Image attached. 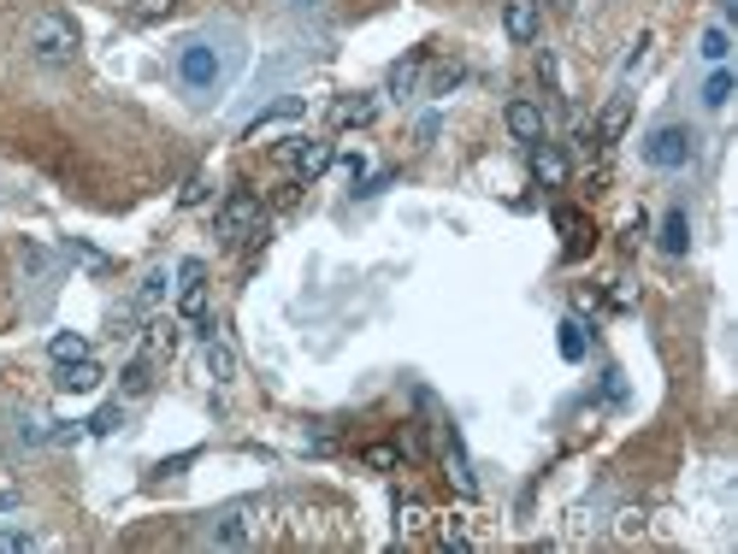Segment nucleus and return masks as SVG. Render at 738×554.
<instances>
[{"label": "nucleus", "mask_w": 738, "mask_h": 554, "mask_svg": "<svg viewBox=\"0 0 738 554\" xmlns=\"http://www.w3.org/2000/svg\"><path fill=\"white\" fill-rule=\"evenodd\" d=\"M171 72H178V83L195 94V101H207V94H219L225 83V53L207 42V36H190V42H178V60H171Z\"/></svg>", "instance_id": "1"}, {"label": "nucleus", "mask_w": 738, "mask_h": 554, "mask_svg": "<svg viewBox=\"0 0 738 554\" xmlns=\"http://www.w3.org/2000/svg\"><path fill=\"white\" fill-rule=\"evenodd\" d=\"M77 48H84V30L72 12H36L30 18V53L42 65H72Z\"/></svg>", "instance_id": "2"}, {"label": "nucleus", "mask_w": 738, "mask_h": 554, "mask_svg": "<svg viewBox=\"0 0 738 554\" xmlns=\"http://www.w3.org/2000/svg\"><path fill=\"white\" fill-rule=\"evenodd\" d=\"M219 236L225 242H260L266 236V207L254 189H231L219 201Z\"/></svg>", "instance_id": "3"}, {"label": "nucleus", "mask_w": 738, "mask_h": 554, "mask_svg": "<svg viewBox=\"0 0 738 554\" xmlns=\"http://www.w3.org/2000/svg\"><path fill=\"white\" fill-rule=\"evenodd\" d=\"M254 525H260V502H231V507L213 513L207 543L213 549H249L254 543Z\"/></svg>", "instance_id": "4"}, {"label": "nucleus", "mask_w": 738, "mask_h": 554, "mask_svg": "<svg viewBox=\"0 0 738 554\" xmlns=\"http://www.w3.org/2000/svg\"><path fill=\"white\" fill-rule=\"evenodd\" d=\"M691 154H697V137L686 125H662V130H650V142H644V166H656V171L691 166Z\"/></svg>", "instance_id": "5"}, {"label": "nucleus", "mask_w": 738, "mask_h": 554, "mask_svg": "<svg viewBox=\"0 0 738 554\" xmlns=\"http://www.w3.org/2000/svg\"><path fill=\"white\" fill-rule=\"evenodd\" d=\"M178 313L190 319V324H207V266L201 260H183L178 266Z\"/></svg>", "instance_id": "6"}, {"label": "nucleus", "mask_w": 738, "mask_h": 554, "mask_svg": "<svg viewBox=\"0 0 738 554\" xmlns=\"http://www.w3.org/2000/svg\"><path fill=\"white\" fill-rule=\"evenodd\" d=\"M278 154H284L290 166H295V178H302V183H314V178H326V171H331L338 147H331V142H284Z\"/></svg>", "instance_id": "7"}, {"label": "nucleus", "mask_w": 738, "mask_h": 554, "mask_svg": "<svg viewBox=\"0 0 738 554\" xmlns=\"http://www.w3.org/2000/svg\"><path fill=\"white\" fill-rule=\"evenodd\" d=\"M532 178H538L544 189H568V178H573L568 154H561L556 142H532Z\"/></svg>", "instance_id": "8"}, {"label": "nucleus", "mask_w": 738, "mask_h": 554, "mask_svg": "<svg viewBox=\"0 0 738 554\" xmlns=\"http://www.w3.org/2000/svg\"><path fill=\"white\" fill-rule=\"evenodd\" d=\"M508 137H514V142H544V106L538 101H526V94H520V101H508Z\"/></svg>", "instance_id": "9"}, {"label": "nucleus", "mask_w": 738, "mask_h": 554, "mask_svg": "<svg viewBox=\"0 0 738 554\" xmlns=\"http://www.w3.org/2000/svg\"><path fill=\"white\" fill-rule=\"evenodd\" d=\"M538 24H544V7H538V0H508V7H502L508 42H532V36H538Z\"/></svg>", "instance_id": "10"}, {"label": "nucleus", "mask_w": 738, "mask_h": 554, "mask_svg": "<svg viewBox=\"0 0 738 554\" xmlns=\"http://www.w3.org/2000/svg\"><path fill=\"white\" fill-rule=\"evenodd\" d=\"M372 118H379V101H372V94H343V101H331V125L338 130H367Z\"/></svg>", "instance_id": "11"}, {"label": "nucleus", "mask_w": 738, "mask_h": 554, "mask_svg": "<svg viewBox=\"0 0 738 554\" xmlns=\"http://www.w3.org/2000/svg\"><path fill=\"white\" fill-rule=\"evenodd\" d=\"M53 384H60L65 396H89V389L101 384V366L89 355L84 360H60V366H53Z\"/></svg>", "instance_id": "12"}, {"label": "nucleus", "mask_w": 738, "mask_h": 554, "mask_svg": "<svg viewBox=\"0 0 738 554\" xmlns=\"http://www.w3.org/2000/svg\"><path fill=\"white\" fill-rule=\"evenodd\" d=\"M626 118H633V94H614V101H609V106H602V113H597V147L621 142Z\"/></svg>", "instance_id": "13"}, {"label": "nucleus", "mask_w": 738, "mask_h": 554, "mask_svg": "<svg viewBox=\"0 0 738 554\" xmlns=\"http://www.w3.org/2000/svg\"><path fill=\"white\" fill-rule=\"evenodd\" d=\"M420 53H402V60L391 65V77H384V89H391L396 94V101H408V94H413V83H420Z\"/></svg>", "instance_id": "14"}, {"label": "nucleus", "mask_w": 738, "mask_h": 554, "mask_svg": "<svg viewBox=\"0 0 738 554\" xmlns=\"http://www.w3.org/2000/svg\"><path fill=\"white\" fill-rule=\"evenodd\" d=\"M556 231L568 236V254H585V248H590V224H585L573 207H556Z\"/></svg>", "instance_id": "15"}, {"label": "nucleus", "mask_w": 738, "mask_h": 554, "mask_svg": "<svg viewBox=\"0 0 738 554\" xmlns=\"http://www.w3.org/2000/svg\"><path fill=\"white\" fill-rule=\"evenodd\" d=\"M425 525H432V507L413 502V495H402V502H396V531H402V537H420Z\"/></svg>", "instance_id": "16"}, {"label": "nucleus", "mask_w": 738, "mask_h": 554, "mask_svg": "<svg viewBox=\"0 0 738 554\" xmlns=\"http://www.w3.org/2000/svg\"><path fill=\"white\" fill-rule=\"evenodd\" d=\"M691 248V224H686V212H667V219H662V254H674V260H679V254H686Z\"/></svg>", "instance_id": "17"}, {"label": "nucleus", "mask_w": 738, "mask_h": 554, "mask_svg": "<svg viewBox=\"0 0 738 554\" xmlns=\"http://www.w3.org/2000/svg\"><path fill=\"white\" fill-rule=\"evenodd\" d=\"M290 118H302V94H290V101H278L272 113H260L249 125V137H266V130H278V125H290Z\"/></svg>", "instance_id": "18"}, {"label": "nucleus", "mask_w": 738, "mask_h": 554, "mask_svg": "<svg viewBox=\"0 0 738 554\" xmlns=\"http://www.w3.org/2000/svg\"><path fill=\"white\" fill-rule=\"evenodd\" d=\"M48 355H53V366H60V360H84V355H89L84 331H53V336H48Z\"/></svg>", "instance_id": "19"}, {"label": "nucleus", "mask_w": 738, "mask_h": 554, "mask_svg": "<svg viewBox=\"0 0 738 554\" xmlns=\"http://www.w3.org/2000/svg\"><path fill=\"white\" fill-rule=\"evenodd\" d=\"M449 484L461 495H479V478L473 472H467V454H461V442H449Z\"/></svg>", "instance_id": "20"}, {"label": "nucleus", "mask_w": 738, "mask_h": 554, "mask_svg": "<svg viewBox=\"0 0 738 554\" xmlns=\"http://www.w3.org/2000/svg\"><path fill=\"white\" fill-rule=\"evenodd\" d=\"M360 461H367L372 472H396L402 466V449H396V442H367V449H360Z\"/></svg>", "instance_id": "21"}, {"label": "nucleus", "mask_w": 738, "mask_h": 554, "mask_svg": "<svg viewBox=\"0 0 738 554\" xmlns=\"http://www.w3.org/2000/svg\"><path fill=\"white\" fill-rule=\"evenodd\" d=\"M585 348H590L585 324H580V319H568V324H561V360H585Z\"/></svg>", "instance_id": "22"}, {"label": "nucleus", "mask_w": 738, "mask_h": 554, "mask_svg": "<svg viewBox=\"0 0 738 554\" xmlns=\"http://www.w3.org/2000/svg\"><path fill=\"white\" fill-rule=\"evenodd\" d=\"M727 101H733V72H715V77L703 83V106H715V113H721Z\"/></svg>", "instance_id": "23"}, {"label": "nucleus", "mask_w": 738, "mask_h": 554, "mask_svg": "<svg viewBox=\"0 0 738 554\" xmlns=\"http://www.w3.org/2000/svg\"><path fill=\"white\" fill-rule=\"evenodd\" d=\"M148 384H154V366H148V355H142L125 366V396H148Z\"/></svg>", "instance_id": "24"}, {"label": "nucleus", "mask_w": 738, "mask_h": 554, "mask_svg": "<svg viewBox=\"0 0 738 554\" xmlns=\"http://www.w3.org/2000/svg\"><path fill=\"white\" fill-rule=\"evenodd\" d=\"M207 372L219 377V384H231V372H237V360H231V348L225 343H207Z\"/></svg>", "instance_id": "25"}, {"label": "nucleus", "mask_w": 738, "mask_h": 554, "mask_svg": "<svg viewBox=\"0 0 738 554\" xmlns=\"http://www.w3.org/2000/svg\"><path fill=\"white\" fill-rule=\"evenodd\" d=\"M171 348H178V331H171V324H148V360L171 355Z\"/></svg>", "instance_id": "26"}, {"label": "nucleus", "mask_w": 738, "mask_h": 554, "mask_svg": "<svg viewBox=\"0 0 738 554\" xmlns=\"http://www.w3.org/2000/svg\"><path fill=\"white\" fill-rule=\"evenodd\" d=\"M118 425H125V408H118V401H113V408H101L96 418H89V437H113Z\"/></svg>", "instance_id": "27"}, {"label": "nucleus", "mask_w": 738, "mask_h": 554, "mask_svg": "<svg viewBox=\"0 0 738 554\" xmlns=\"http://www.w3.org/2000/svg\"><path fill=\"white\" fill-rule=\"evenodd\" d=\"M614 537H626V543L644 537V507H621V513H614Z\"/></svg>", "instance_id": "28"}, {"label": "nucleus", "mask_w": 738, "mask_h": 554, "mask_svg": "<svg viewBox=\"0 0 738 554\" xmlns=\"http://www.w3.org/2000/svg\"><path fill=\"white\" fill-rule=\"evenodd\" d=\"M130 12H137V18H171L178 0H130Z\"/></svg>", "instance_id": "29"}, {"label": "nucleus", "mask_w": 738, "mask_h": 554, "mask_svg": "<svg viewBox=\"0 0 738 554\" xmlns=\"http://www.w3.org/2000/svg\"><path fill=\"white\" fill-rule=\"evenodd\" d=\"M455 83H461V65H437L432 83H425V94H449Z\"/></svg>", "instance_id": "30"}, {"label": "nucleus", "mask_w": 738, "mask_h": 554, "mask_svg": "<svg viewBox=\"0 0 738 554\" xmlns=\"http://www.w3.org/2000/svg\"><path fill=\"white\" fill-rule=\"evenodd\" d=\"M727 53H733L727 30H709V36H703V60H715V65H721V60H727Z\"/></svg>", "instance_id": "31"}, {"label": "nucleus", "mask_w": 738, "mask_h": 554, "mask_svg": "<svg viewBox=\"0 0 738 554\" xmlns=\"http://www.w3.org/2000/svg\"><path fill=\"white\" fill-rule=\"evenodd\" d=\"M36 537L30 531H0V554H30Z\"/></svg>", "instance_id": "32"}, {"label": "nucleus", "mask_w": 738, "mask_h": 554, "mask_svg": "<svg viewBox=\"0 0 738 554\" xmlns=\"http://www.w3.org/2000/svg\"><path fill=\"white\" fill-rule=\"evenodd\" d=\"M183 207H201V201H207V178H190V183H183Z\"/></svg>", "instance_id": "33"}, {"label": "nucleus", "mask_w": 738, "mask_h": 554, "mask_svg": "<svg viewBox=\"0 0 738 554\" xmlns=\"http://www.w3.org/2000/svg\"><path fill=\"white\" fill-rule=\"evenodd\" d=\"M633 301H638L633 283H614V289H609V307H614V313H621V307H633Z\"/></svg>", "instance_id": "34"}, {"label": "nucleus", "mask_w": 738, "mask_h": 554, "mask_svg": "<svg viewBox=\"0 0 738 554\" xmlns=\"http://www.w3.org/2000/svg\"><path fill=\"white\" fill-rule=\"evenodd\" d=\"M72 254H77V260H84V266H96V272H101V266H106V254H96V248H84V242H72Z\"/></svg>", "instance_id": "35"}, {"label": "nucleus", "mask_w": 738, "mask_h": 554, "mask_svg": "<svg viewBox=\"0 0 738 554\" xmlns=\"http://www.w3.org/2000/svg\"><path fill=\"white\" fill-rule=\"evenodd\" d=\"M160 295H166V278H160V272H154V278H148V283H142V307H148V301H160Z\"/></svg>", "instance_id": "36"}, {"label": "nucleus", "mask_w": 738, "mask_h": 554, "mask_svg": "<svg viewBox=\"0 0 738 554\" xmlns=\"http://www.w3.org/2000/svg\"><path fill=\"white\" fill-rule=\"evenodd\" d=\"M7 507H18V495H0V513H7Z\"/></svg>", "instance_id": "37"}, {"label": "nucleus", "mask_w": 738, "mask_h": 554, "mask_svg": "<svg viewBox=\"0 0 738 554\" xmlns=\"http://www.w3.org/2000/svg\"><path fill=\"white\" fill-rule=\"evenodd\" d=\"M290 7H295V12H307V7H319V0H290Z\"/></svg>", "instance_id": "38"}]
</instances>
